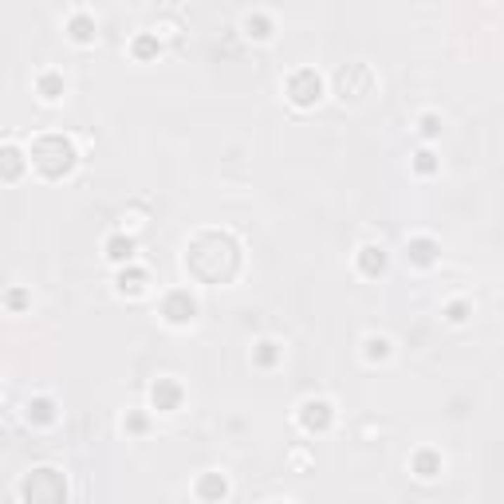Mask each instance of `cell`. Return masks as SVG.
<instances>
[{
	"label": "cell",
	"mask_w": 504,
	"mask_h": 504,
	"mask_svg": "<svg viewBox=\"0 0 504 504\" xmlns=\"http://www.w3.org/2000/svg\"><path fill=\"white\" fill-rule=\"evenodd\" d=\"M28 154H32L28 162L40 169V174H48V178L71 174L67 166H75V146H71L67 138H60V134H44V138L28 150Z\"/></svg>",
	"instance_id": "6da1fadb"
},
{
	"label": "cell",
	"mask_w": 504,
	"mask_h": 504,
	"mask_svg": "<svg viewBox=\"0 0 504 504\" xmlns=\"http://www.w3.org/2000/svg\"><path fill=\"white\" fill-rule=\"evenodd\" d=\"M20 489H40V496L32 504H63V496H67V484L56 469H32L20 481Z\"/></svg>",
	"instance_id": "7a4b0ae2"
},
{
	"label": "cell",
	"mask_w": 504,
	"mask_h": 504,
	"mask_svg": "<svg viewBox=\"0 0 504 504\" xmlns=\"http://www.w3.org/2000/svg\"><path fill=\"white\" fill-rule=\"evenodd\" d=\"M319 75L316 71H296V75H292V83H287V95H292V103H296V107H311V103H319Z\"/></svg>",
	"instance_id": "3957f363"
},
{
	"label": "cell",
	"mask_w": 504,
	"mask_h": 504,
	"mask_svg": "<svg viewBox=\"0 0 504 504\" xmlns=\"http://www.w3.org/2000/svg\"><path fill=\"white\" fill-rule=\"evenodd\" d=\"M331 402H323V398H307L304 406H299V422H304L307 434H316V429H327L331 425Z\"/></svg>",
	"instance_id": "277c9868"
},
{
	"label": "cell",
	"mask_w": 504,
	"mask_h": 504,
	"mask_svg": "<svg viewBox=\"0 0 504 504\" xmlns=\"http://www.w3.org/2000/svg\"><path fill=\"white\" fill-rule=\"evenodd\" d=\"M150 398H154V406H158L162 414H174V410H178V402H181V390L169 382V378H158V382H154V390H150Z\"/></svg>",
	"instance_id": "5b68a950"
},
{
	"label": "cell",
	"mask_w": 504,
	"mask_h": 504,
	"mask_svg": "<svg viewBox=\"0 0 504 504\" xmlns=\"http://www.w3.org/2000/svg\"><path fill=\"white\" fill-rule=\"evenodd\" d=\"M358 268H363L366 276H378L386 268V248L382 245H363L358 248Z\"/></svg>",
	"instance_id": "8992f818"
},
{
	"label": "cell",
	"mask_w": 504,
	"mask_h": 504,
	"mask_svg": "<svg viewBox=\"0 0 504 504\" xmlns=\"http://www.w3.org/2000/svg\"><path fill=\"white\" fill-rule=\"evenodd\" d=\"M225 493H228L225 473H205V477H201V484H198V496H201V500H221Z\"/></svg>",
	"instance_id": "52a82bcc"
},
{
	"label": "cell",
	"mask_w": 504,
	"mask_h": 504,
	"mask_svg": "<svg viewBox=\"0 0 504 504\" xmlns=\"http://www.w3.org/2000/svg\"><path fill=\"white\" fill-rule=\"evenodd\" d=\"M107 257L115 260V264H130V260H134V240L130 237H110L107 240Z\"/></svg>",
	"instance_id": "ba28073f"
},
{
	"label": "cell",
	"mask_w": 504,
	"mask_h": 504,
	"mask_svg": "<svg viewBox=\"0 0 504 504\" xmlns=\"http://www.w3.org/2000/svg\"><path fill=\"white\" fill-rule=\"evenodd\" d=\"M67 32H71V40H75V44H91V40H95V24L87 20V12H75L71 24H67Z\"/></svg>",
	"instance_id": "9c48e42d"
},
{
	"label": "cell",
	"mask_w": 504,
	"mask_h": 504,
	"mask_svg": "<svg viewBox=\"0 0 504 504\" xmlns=\"http://www.w3.org/2000/svg\"><path fill=\"white\" fill-rule=\"evenodd\" d=\"M36 87H40V95L48 103H56L63 95V87H67V83H63V75H56V71H48V75H40V83H36Z\"/></svg>",
	"instance_id": "30bf717a"
},
{
	"label": "cell",
	"mask_w": 504,
	"mask_h": 504,
	"mask_svg": "<svg viewBox=\"0 0 504 504\" xmlns=\"http://www.w3.org/2000/svg\"><path fill=\"white\" fill-rule=\"evenodd\" d=\"M414 469H418V477L434 481V477L441 473V457H434V453H418V457H414Z\"/></svg>",
	"instance_id": "8fae6325"
},
{
	"label": "cell",
	"mask_w": 504,
	"mask_h": 504,
	"mask_svg": "<svg viewBox=\"0 0 504 504\" xmlns=\"http://www.w3.org/2000/svg\"><path fill=\"white\" fill-rule=\"evenodd\" d=\"M51 418H56V410H51L48 398H36V402H28V422H44V425H48Z\"/></svg>",
	"instance_id": "7c38bea8"
},
{
	"label": "cell",
	"mask_w": 504,
	"mask_h": 504,
	"mask_svg": "<svg viewBox=\"0 0 504 504\" xmlns=\"http://www.w3.org/2000/svg\"><path fill=\"white\" fill-rule=\"evenodd\" d=\"M366 358L375 363V358H390V339L386 335H370L366 339Z\"/></svg>",
	"instance_id": "4fadbf2b"
},
{
	"label": "cell",
	"mask_w": 504,
	"mask_h": 504,
	"mask_svg": "<svg viewBox=\"0 0 504 504\" xmlns=\"http://www.w3.org/2000/svg\"><path fill=\"white\" fill-rule=\"evenodd\" d=\"M410 257H414L418 264H429V260H434V240H425V237L410 240Z\"/></svg>",
	"instance_id": "5bb4252c"
},
{
	"label": "cell",
	"mask_w": 504,
	"mask_h": 504,
	"mask_svg": "<svg viewBox=\"0 0 504 504\" xmlns=\"http://www.w3.org/2000/svg\"><path fill=\"white\" fill-rule=\"evenodd\" d=\"M122 292H130V296H138V292H146V272H130V276H127V272H122Z\"/></svg>",
	"instance_id": "9a60e30c"
},
{
	"label": "cell",
	"mask_w": 504,
	"mask_h": 504,
	"mask_svg": "<svg viewBox=\"0 0 504 504\" xmlns=\"http://www.w3.org/2000/svg\"><path fill=\"white\" fill-rule=\"evenodd\" d=\"M4 158H8V169H4V178L16 181V174H20V150L8 142V146H4Z\"/></svg>",
	"instance_id": "2e32d148"
},
{
	"label": "cell",
	"mask_w": 504,
	"mask_h": 504,
	"mask_svg": "<svg viewBox=\"0 0 504 504\" xmlns=\"http://www.w3.org/2000/svg\"><path fill=\"white\" fill-rule=\"evenodd\" d=\"M276 343H272V339H264V343H257V363L260 366H268V363H276Z\"/></svg>",
	"instance_id": "e0dca14e"
},
{
	"label": "cell",
	"mask_w": 504,
	"mask_h": 504,
	"mask_svg": "<svg viewBox=\"0 0 504 504\" xmlns=\"http://www.w3.org/2000/svg\"><path fill=\"white\" fill-rule=\"evenodd\" d=\"M414 169H418V174H434V169H437L434 154H429V150H422V154L414 158Z\"/></svg>",
	"instance_id": "ac0fdd59"
},
{
	"label": "cell",
	"mask_w": 504,
	"mask_h": 504,
	"mask_svg": "<svg viewBox=\"0 0 504 504\" xmlns=\"http://www.w3.org/2000/svg\"><path fill=\"white\" fill-rule=\"evenodd\" d=\"M150 51H158V44L150 40V36H138L134 40V56H150Z\"/></svg>",
	"instance_id": "d6986e66"
},
{
	"label": "cell",
	"mask_w": 504,
	"mask_h": 504,
	"mask_svg": "<svg viewBox=\"0 0 504 504\" xmlns=\"http://www.w3.org/2000/svg\"><path fill=\"white\" fill-rule=\"evenodd\" d=\"M465 316H469V304H461V299H457V304H449V323H461Z\"/></svg>",
	"instance_id": "ffe728a7"
},
{
	"label": "cell",
	"mask_w": 504,
	"mask_h": 504,
	"mask_svg": "<svg viewBox=\"0 0 504 504\" xmlns=\"http://www.w3.org/2000/svg\"><path fill=\"white\" fill-rule=\"evenodd\" d=\"M437 130H441V127H437V115H425V119H422V134H429V138H434Z\"/></svg>",
	"instance_id": "44dd1931"
},
{
	"label": "cell",
	"mask_w": 504,
	"mask_h": 504,
	"mask_svg": "<svg viewBox=\"0 0 504 504\" xmlns=\"http://www.w3.org/2000/svg\"><path fill=\"white\" fill-rule=\"evenodd\" d=\"M276 504H280V500H276ZM284 504H287V500H284Z\"/></svg>",
	"instance_id": "7402d4cb"
}]
</instances>
